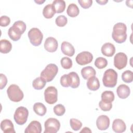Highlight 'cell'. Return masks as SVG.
I'll list each match as a JSON object with an SVG mask.
<instances>
[{
  "instance_id": "obj_40",
  "label": "cell",
  "mask_w": 133,
  "mask_h": 133,
  "mask_svg": "<svg viewBox=\"0 0 133 133\" xmlns=\"http://www.w3.org/2000/svg\"><path fill=\"white\" fill-rule=\"evenodd\" d=\"M60 84L64 87H68L69 86L68 74L63 75L60 78Z\"/></svg>"
},
{
  "instance_id": "obj_43",
  "label": "cell",
  "mask_w": 133,
  "mask_h": 133,
  "mask_svg": "<svg viewBox=\"0 0 133 133\" xmlns=\"http://www.w3.org/2000/svg\"><path fill=\"white\" fill-rule=\"evenodd\" d=\"M96 2L99 4L101 5H103L106 4L108 2V0H102V1H97Z\"/></svg>"
},
{
  "instance_id": "obj_42",
  "label": "cell",
  "mask_w": 133,
  "mask_h": 133,
  "mask_svg": "<svg viewBox=\"0 0 133 133\" xmlns=\"http://www.w3.org/2000/svg\"><path fill=\"white\" fill-rule=\"evenodd\" d=\"M80 132H91V130L89 128L87 127H85L83 128V129L82 130H81Z\"/></svg>"
},
{
  "instance_id": "obj_39",
  "label": "cell",
  "mask_w": 133,
  "mask_h": 133,
  "mask_svg": "<svg viewBox=\"0 0 133 133\" xmlns=\"http://www.w3.org/2000/svg\"><path fill=\"white\" fill-rule=\"evenodd\" d=\"M10 23V19L6 16H2L0 18V25L1 26H7Z\"/></svg>"
},
{
  "instance_id": "obj_8",
  "label": "cell",
  "mask_w": 133,
  "mask_h": 133,
  "mask_svg": "<svg viewBox=\"0 0 133 133\" xmlns=\"http://www.w3.org/2000/svg\"><path fill=\"white\" fill-rule=\"evenodd\" d=\"M45 101L48 104L55 103L58 100V90L54 86L48 87L44 91Z\"/></svg>"
},
{
  "instance_id": "obj_32",
  "label": "cell",
  "mask_w": 133,
  "mask_h": 133,
  "mask_svg": "<svg viewBox=\"0 0 133 133\" xmlns=\"http://www.w3.org/2000/svg\"><path fill=\"white\" fill-rule=\"evenodd\" d=\"M8 34L11 39L14 41H17L20 39L21 36V34L18 33L16 31L12 26H11L8 31Z\"/></svg>"
},
{
  "instance_id": "obj_17",
  "label": "cell",
  "mask_w": 133,
  "mask_h": 133,
  "mask_svg": "<svg viewBox=\"0 0 133 133\" xmlns=\"http://www.w3.org/2000/svg\"><path fill=\"white\" fill-rule=\"evenodd\" d=\"M61 50L64 55L69 57H72L75 54V49L73 46L69 42L66 41L62 43Z\"/></svg>"
},
{
  "instance_id": "obj_21",
  "label": "cell",
  "mask_w": 133,
  "mask_h": 133,
  "mask_svg": "<svg viewBox=\"0 0 133 133\" xmlns=\"http://www.w3.org/2000/svg\"><path fill=\"white\" fill-rule=\"evenodd\" d=\"M81 74L84 79H87L91 77L95 76L96 74V72L92 66H87L82 69Z\"/></svg>"
},
{
  "instance_id": "obj_26",
  "label": "cell",
  "mask_w": 133,
  "mask_h": 133,
  "mask_svg": "<svg viewBox=\"0 0 133 133\" xmlns=\"http://www.w3.org/2000/svg\"><path fill=\"white\" fill-rule=\"evenodd\" d=\"M66 12L69 16L72 18H74L78 15L79 13V10L78 6L76 4L71 3L68 6Z\"/></svg>"
},
{
  "instance_id": "obj_34",
  "label": "cell",
  "mask_w": 133,
  "mask_h": 133,
  "mask_svg": "<svg viewBox=\"0 0 133 133\" xmlns=\"http://www.w3.org/2000/svg\"><path fill=\"white\" fill-rule=\"evenodd\" d=\"M70 124L72 129L74 131L78 130L82 126V122L76 118H71L70 120Z\"/></svg>"
},
{
  "instance_id": "obj_24",
  "label": "cell",
  "mask_w": 133,
  "mask_h": 133,
  "mask_svg": "<svg viewBox=\"0 0 133 133\" xmlns=\"http://www.w3.org/2000/svg\"><path fill=\"white\" fill-rule=\"evenodd\" d=\"M52 5L56 13L58 14L63 12L65 8V3L63 0H55L53 1Z\"/></svg>"
},
{
  "instance_id": "obj_45",
  "label": "cell",
  "mask_w": 133,
  "mask_h": 133,
  "mask_svg": "<svg viewBox=\"0 0 133 133\" xmlns=\"http://www.w3.org/2000/svg\"><path fill=\"white\" fill-rule=\"evenodd\" d=\"M35 2L36 3H37V4H38V5H41V4H43V3H44V2H45V1H44H44H41V0L35 1Z\"/></svg>"
},
{
  "instance_id": "obj_4",
  "label": "cell",
  "mask_w": 133,
  "mask_h": 133,
  "mask_svg": "<svg viewBox=\"0 0 133 133\" xmlns=\"http://www.w3.org/2000/svg\"><path fill=\"white\" fill-rule=\"evenodd\" d=\"M58 72V68L55 64H48L41 72V77L46 82H49L53 80Z\"/></svg>"
},
{
  "instance_id": "obj_36",
  "label": "cell",
  "mask_w": 133,
  "mask_h": 133,
  "mask_svg": "<svg viewBox=\"0 0 133 133\" xmlns=\"http://www.w3.org/2000/svg\"><path fill=\"white\" fill-rule=\"evenodd\" d=\"M55 22L57 25L60 27L64 26L67 22H68V19L64 15H60L57 17L55 20Z\"/></svg>"
},
{
  "instance_id": "obj_2",
  "label": "cell",
  "mask_w": 133,
  "mask_h": 133,
  "mask_svg": "<svg viewBox=\"0 0 133 133\" xmlns=\"http://www.w3.org/2000/svg\"><path fill=\"white\" fill-rule=\"evenodd\" d=\"M117 81V73L112 69L107 70L102 77V82L103 85L106 87H114Z\"/></svg>"
},
{
  "instance_id": "obj_23",
  "label": "cell",
  "mask_w": 133,
  "mask_h": 133,
  "mask_svg": "<svg viewBox=\"0 0 133 133\" xmlns=\"http://www.w3.org/2000/svg\"><path fill=\"white\" fill-rule=\"evenodd\" d=\"M33 111L34 112L39 116H44L46 112H47V109L45 105L41 102H36L33 105Z\"/></svg>"
},
{
  "instance_id": "obj_38",
  "label": "cell",
  "mask_w": 133,
  "mask_h": 133,
  "mask_svg": "<svg viewBox=\"0 0 133 133\" xmlns=\"http://www.w3.org/2000/svg\"><path fill=\"white\" fill-rule=\"evenodd\" d=\"M78 2L81 6L84 9L89 8L92 4V0H78Z\"/></svg>"
},
{
  "instance_id": "obj_15",
  "label": "cell",
  "mask_w": 133,
  "mask_h": 133,
  "mask_svg": "<svg viewBox=\"0 0 133 133\" xmlns=\"http://www.w3.org/2000/svg\"><path fill=\"white\" fill-rule=\"evenodd\" d=\"M102 54L107 57H112L115 52V47L111 43L104 44L101 48Z\"/></svg>"
},
{
  "instance_id": "obj_20",
  "label": "cell",
  "mask_w": 133,
  "mask_h": 133,
  "mask_svg": "<svg viewBox=\"0 0 133 133\" xmlns=\"http://www.w3.org/2000/svg\"><path fill=\"white\" fill-rule=\"evenodd\" d=\"M86 85L87 88L92 91H96L100 87V82L99 79L95 76L88 78Z\"/></svg>"
},
{
  "instance_id": "obj_25",
  "label": "cell",
  "mask_w": 133,
  "mask_h": 133,
  "mask_svg": "<svg viewBox=\"0 0 133 133\" xmlns=\"http://www.w3.org/2000/svg\"><path fill=\"white\" fill-rule=\"evenodd\" d=\"M56 12L52 4H48L46 5L43 10V15L44 17L47 19H50L53 17Z\"/></svg>"
},
{
  "instance_id": "obj_9",
  "label": "cell",
  "mask_w": 133,
  "mask_h": 133,
  "mask_svg": "<svg viewBox=\"0 0 133 133\" xmlns=\"http://www.w3.org/2000/svg\"><path fill=\"white\" fill-rule=\"evenodd\" d=\"M127 63V57L124 52H118L114 57V65L118 70L126 67Z\"/></svg>"
},
{
  "instance_id": "obj_12",
  "label": "cell",
  "mask_w": 133,
  "mask_h": 133,
  "mask_svg": "<svg viewBox=\"0 0 133 133\" xmlns=\"http://www.w3.org/2000/svg\"><path fill=\"white\" fill-rule=\"evenodd\" d=\"M44 46L46 50L50 52H54L57 50L58 43L54 37H48L46 39Z\"/></svg>"
},
{
  "instance_id": "obj_37",
  "label": "cell",
  "mask_w": 133,
  "mask_h": 133,
  "mask_svg": "<svg viewBox=\"0 0 133 133\" xmlns=\"http://www.w3.org/2000/svg\"><path fill=\"white\" fill-rule=\"evenodd\" d=\"M99 107L103 111H109L112 108V102H107L101 100L99 103Z\"/></svg>"
},
{
  "instance_id": "obj_29",
  "label": "cell",
  "mask_w": 133,
  "mask_h": 133,
  "mask_svg": "<svg viewBox=\"0 0 133 133\" xmlns=\"http://www.w3.org/2000/svg\"><path fill=\"white\" fill-rule=\"evenodd\" d=\"M101 100L107 102H112L114 100V94L112 91L106 90L101 94Z\"/></svg>"
},
{
  "instance_id": "obj_41",
  "label": "cell",
  "mask_w": 133,
  "mask_h": 133,
  "mask_svg": "<svg viewBox=\"0 0 133 133\" xmlns=\"http://www.w3.org/2000/svg\"><path fill=\"white\" fill-rule=\"evenodd\" d=\"M0 76H1V84H0V89H3L7 85V78L6 76L2 74H0Z\"/></svg>"
},
{
  "instance_id": "obj_7",
  "label": "cell",
  "mask_w": 133,
  "mask_h": 133,
  "mask_svg": "<svg viewBox=\"0 0 133 133\" xmlns=\"http://www.w3.org/2000/svg\"><path fill=\"white\" fill-rule=\"evenodd\" d=\"M44 127V133H56L60 129V123L57 119L50 117L45 122Z\"/></svg>"
},
{
  "instance_id": "obj_31",
  "label": "cell",
  "mask_w": 133,
  "mask_h": 133,
  "mask_svg": "<svg viewBox=\"0 0 133 133\" xmlns=\"http://www.w3.org/2000/svg\"><path fill=\"white\" fill-rule=\"evenodd\" d=\"M108 65L107 60L103 57H98L95 61V65L99 69H102Z\"/></svg>"
},
{
  "instance_id": "obj_16",
  "label": "cell",
  "mask_w": 133,
  "mask_h": 133,
  "mask_svg": "<svg viewBox=\"0 0 133 133\" xmlns=\"http://www.w3.org/2000/svg\"><path fill=\"white\" fill-rule=\"evenodd\" d=\"M1 129L4 133H15L14 124L8 119H5L1 123Z\"/></svg>"
},
{
  "instance_id": "obj_5",
  "label": "cell",
  "mask_w": 133,
  "mask_h": 133,
  "mask_svg": "<svg viewBox=\"0 0 133 133\" xmlns=\"http://www.w3.org/2000/svg\"><path fill=\"white\" fill-rule=\"evenodd\" d=\"M28 116V110L24 107H19L15 112L14 118L18 125H22L26 122Z\"/></svg>"
},
{
  "instance_id": "obj_22",
  "label": "cell",
  "mask_w": 133,
  "mask_h": 133,
  "mask_svg": "<svg viewBox=\"0 0 133 133\" xmlns=\"http://www.w3.org/2000/svg\"><path fill=\"white\" fill-rule=\"evenodd\" d=\"M12 49L11 43L8 40L3 39L0 41V51L3 54L9 52Z\"/></svg>"
},
{
  "instance_id": "obj_6",
  "label": "cell",
  "mask_w": 133,
  "mask_h": 133,
  "mask_svg": "<svg viewBox=\"0 0 133 133\" xmlns=\"http://www.w3.org/2000/svg\"><path fill=\"white\" fill-rule=\"evenodd\" d=\"M28 37L30 43L34 46L41 45L43 39V35L42 32L37 28L31 29L28 33Z\"/></svg>"
},
{
  "instance_id": "obj_1",
  "label": "cell",
  "mask_w": 133,
  "mask_h": 133,
  "mask_svg": "<svg viewBox=\"0 0 133 133\" xmlns=\"http://www.w3.org/2000/svg\"><path fill=\"white\" fill-rule=\"evenodd\" d=\"M127 26L126 24L122 22L116 23L113 28L112 33V38L117 43H123L125 42L127 38Z\"/></svg>"
},
{
  "instance_id": "obj_28",
  "label": "cell",
  "mask_w": 133,
  "mask_h": 133,
  "mask_svg": "<svg viewBox=\"0 0 133 133\" xmlns=\"http://www.w3.org/2000/svg\"><path fill=\"white\" fill-rule=\"evenodd\" d=\"M46 82L41 76L36 78L32 82L33 87L36 90H41L43 89L46 85Z\"/></svg>"
},
{
  "instance_id": "obj_35",
  "label": "cell",
  "mask_w": 133,
  "mask_h": 133,
  "mask_svg": "<svg viewBox=\"0 0 133 133\" xmlns=\"http://www.w3.org/2000/svg\"><path fill=\"white\" fill-rule=\"evenodd\" d=\"M54 112L55 114L57 116H62L65 112V109L63 105L61 104H58L56 105L54 107Z\"/></svg>"
},
{
  "instance_id": "obj_18",
  "label": "cell",
  "mask_w": 133,
  "mask_h": 133,
  "mask_svg": "<svg viewBox=\"0 0 133 133\" xmlns=\"http://www.w3.org/2000/svg\"><path fill=\"white\" fill-rule=\"evenodd\" d=\"M69 86L72 88H77L80 83V79L78 75L75 72H71L68 74Z\"/></svg>"
},
{
  "instance_id": "obj_14",
  "label": "cell",
  "mask_w": 133,
  "mask_h": 133,
  "mask_svg": "<svg viewBox=\"0 0 133 133\" xmlns=\"http://www.w3.org/2000/svg\"><path fill=\"white\" fill-rule=\"evenodd\" d=\"M126 126L125 122L121 119H115L112 123V129L116 133L123 132L126 130Z\"/></svg>"
},
{
  "instance_id": "obj_10",
  "label": "cell",
  "mask_w": 133,
  "mask_h": 133,
  "mask_svg": "<svg viewBox=\"0 0 133 133\" xmlns=\"http://www.w3.org/2000/svg\"><path fill=\"white\" fill-rule=\"evenodd\" d=\"M93 60V56L89 51H84L79 53L76 57L75 60L77 64L84 65L90 63Z\"/></svg>"
},
{
  "instance_id": "obj_33",
  "label": "cell",
  "mask_w": 133,
  "mask_h": 133,
  "mask_svg": "<svg viewBox=\"0 0 133 133\" xmlns=\"http://www.w3.org/2000/svg\"><path fill=\"white\" fill-rule=\"evenodd\" d=\"M60 63L62 67L64 69H70L73 65L72 60L66 57H64L61 59Z\"/></svg>"
},
{
  "instance_id": "obj_13",
  "label": "cell",
  "mask_w": 133,
  "mask_h": 133,
  "mask_svg": "<svg viewBox=\"0 0 133 133\" xmlns=\"http://www.w3.org/2000/svg\"><path fill=\"white\" fill-rule=\"evenodd\" d=\"M41 124L37 121H32L24 130V132L25 133H41Z\"/></svg>"
},
{
  "instance_id": "obj_3",
  "label": "cell",
  "mask_w": 133,
  "mask_h": 133,
  "mask_svg": "<svg viewBox=\"0 0 133 133\" xmlns=\"http://www.w3.org/2000/svg\"><path fill=\"white\" fill-rule=\"evenodd\" d=\"M7 94L9 99L11 101L15 102L21 101L24 97L23 91L16 84L10 85L8 87L7 89Z\"/></svg>"
},
{
  "instance_id": "obj_44",
  "label": "cell",
  "mask_w": 133,
  "mask_h": 133,
  "mask_svg": "<svg viewBox=\"0 0 133 133\" xmlns=\"http://www.w3.org/2000/svg\"><path fill=\"white\" fill-rule=\"evenodd\" d=\"M132 1H127L126 2V5L127 6H128V7H130V8H132Z\"/></svg>"
},
{
  "instance_id": "obj_27",
  "label": "cell",
  "mask_w": 133,
  "mask_h": 133,
  "mask_svg": "<svg viewBox=\"0 0 133 133\" xmlns=\"http://www.w3.org/2000/svg\"><path fill=\"white\" fill-rule=\"evenodd\" d=\"M12 27L16 31H17L18 33L21 35L25 32L26 28L25 23L23 21L21 20L15 22Z\"/></svg>"
},
{
  "instance_id": "obj_30",
  "label": "cell",
  "mask_w": 133,
  "mask_h": 133,
  "mask_svg": "<svg viewBox=\"0 0 133 133\" xmlns=\"http://www.w3.org/2000/svg\"><path fill=\"white\" fill-rule=\"evenodd\" d=\"M122 79L126 83H130L133 81V72L130 70H126L122 74Z\"/></svg>"
},
{
  "instance_id": "obj_19",
  "label": "cell",
  "mask_w": 133,
  "mask_h": 133,
  "mask_svg": "<svg viewBox=\"0 0 133 133\" xmlns=\"http://www.w3.org/2000/svg\"><path fill=\"white\" fill-rule=\"evenodd\" d=\"M116 92L119 98L121 99H126L129 96L130 89L127 85L121 84L117 87Z\"/></svg>"
},
{
  "instance_id": "obj_11",
  "label": "cell",
  "mask_w": 133,
  "mask_h": 133,
  "mask_svg": "<svg viewBox=\"0 0 133 133\" xmlns=\"http://www.w3.org/2000/svg\"><path fill=\"white\" fill-rule=\"evenodd\" d=\"M110 118L105 115H101L98 117L96 121L97 128L101 130H107L110 126Z\"/></svg>"
}]
</instances>
